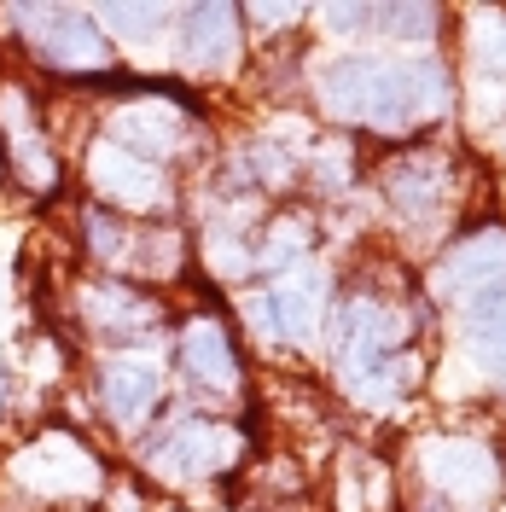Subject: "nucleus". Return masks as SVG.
I'll return each mask as SVG.
<instances>
[{"label":"nucleus","instance_id":"obj_1","mask_svg":"<svg viewBox=\"0 0 506 512\" xmlns=\"http://www.w3.org/2000/svg\"><path fill=\"white\" fill-rule=\"evenodd\" d=\"M477 338H483L489 367L506 373V286H495L483 303H477Z\"/></svg>","mask_w":506,"mask_h":512},{"label":"nucleus","instance_id":"obj_2","mask_svg":"<svg viewBox=\"0 0 506 512\" xmlns=\"http://www.w3.org/2000/svg\"><path fill=\"white\" fill-rule=\"evenodd\" d=\"M111 396H117V408H123V414H134V408H146V402H152V373H140V367H128V373H117V384H111Z\"/></svg>","mask_w":506,"mask_h":512}]
</instances>
